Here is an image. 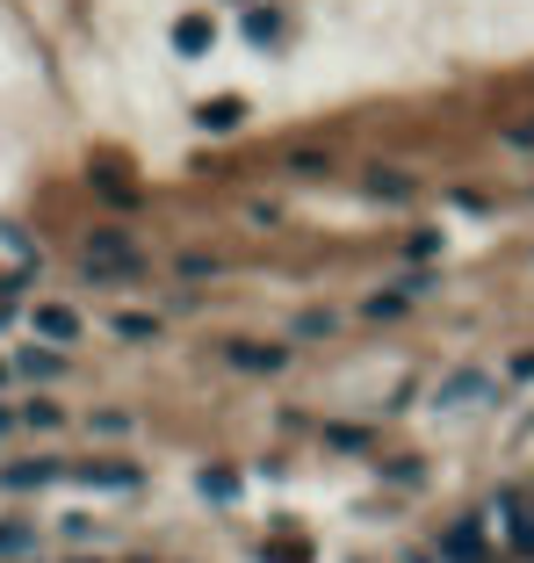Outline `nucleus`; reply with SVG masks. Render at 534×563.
I'll return each instance as SVG.
<instances>
[{"mask_svg": "<svg viewBox=\"0 0 534 563\" xmlns=\"http://www.w3.org/2000/svg\"><path fill=\"white\" fill-rule=\"evenodd\" d=\"M448 549H455V556H477L485 542H477V528H455V534H448Z\"/></svg>", "mask_w": 534, "mask_h": 563, "instance_id": "obj_8", "label": "nucleus"}, {"mask_svg": "<svg viewBox=\"0 0 534 563\" xmlns=\"http://www.w3.org/2000/svg\"><path fill=\"white\" fill-rule=\"evenodd\" d=\"M238 123H246V101H210V109H202V131H238Z\"/></svg>", "mask_w": 534, "mask_h": 563, "instance_id": "obj_1", "label": "nucleus"}, {"mask_svg": "<svg viewBox=\"0 0 534 563\" xmlns=\"http://www.w3.org/2000/svg\"><path fill=\"white\" fill-rule=\"evenodd\" d=\"M174 44H181V51H202V44H210V22H181V30H174Z\"/></svg>", "mask_w": 534, "mask_h": 563, "instance_id": "obj_7", "label": "nucleus"}, {"mask_svg": "<svg viewBox=\"0 0 534 563\" xmlns=\"http://www.w3.org/2000/svg\"><path fill=\"white\" fill-rule=\"evenodd\" d=\"M260 556H267V563H311V549H303V542H267Z\"/></svg>", "mask_w": 534, "mask_h": 563, "instance_id": "obj_6", "label": "nucleus"}, {"mask_svg": "<svg viewBox=\"0 0 534 563\" xmlns=\"http://www.w3.org/2000/svg\"><path fill=\"white\" fill-rule=\"evenodd\" d=\"M238 368H282V347H232Z\"/></svg>", "mask_w": 534, "mask_h": 563, "instance_id": "obj_4", "label": "nucleus"}, {"mask_svg": "<svg viewBox=\"0 0 534 563\" xmlns=\"http://www.w3.org/2000/svg\"><path fill=\"white\" fill-rule=\"evenodd\" d=\"M368 188H376V196H390V202H398V196H412V181H398L390 166H376V174H368Z\"/></svg>", "mask_w": 534, "mask_h": 563, "instance_id": "obj_5", "label": "nucleus"}, {"mask_svg": "<svg viewBox=\"0 0 534 563\" xmlns=\"http://www.w3.org/2000/svg\"><path fill=\"white\" fill-rule=\"evenodd\" d=\"M36 325H44V340H73V332H80V318L58 311V303H44V311H36Z\"/></svg>", "mask_w": 534, "mask_h": 563, "instance_id": "obj_2", "label": "nucleus"}, {"mask_svg": "<svg viewBox=\"0 0 534 563\" xmlns=\"http://www.w3.org/2000/svg\"><path fill=\"white\" fill-rule=\"evenodd\" d=\"M51 477H58L51 463H15V470H8V484H15V492H30V484H51Z\"/></svg>", "mask_w": 534, "mask_h": 563, "instance_id": "obj_3", "label": "nucleus"}]
</instances>
